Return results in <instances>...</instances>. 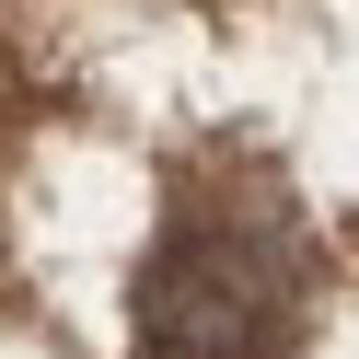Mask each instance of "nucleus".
<instances>
[{"label": "nucleus", "instance_id": "f257e3e1", "mask_svg": "<svg viewBox=\"0 0 359 359\" xmlns=\"http://www.w3.org/2000/svg\"><path fill=\"white\" fill-rule=\"evenodd\" d=\"M140 359H290V266L255 232H174L140 278Z\"/></svg>", "mask_w": 359, "mask_h": 359}]
</instances>
